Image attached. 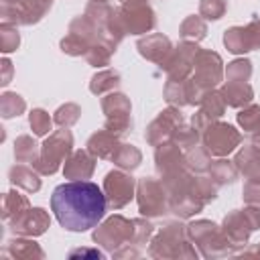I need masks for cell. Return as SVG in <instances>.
<instances>
[{
	"mask_svg": "<svg viewBox=\"0 0 260 260\" xmlns=\"http://www.w3.org/2000/svg\"><path fill=\"white\" fill-rule=\"evenodd\" d=\"M106 193L91 181H71L55 187L51 211L61 228L69 232H87L98 225L106 213Z\"/></svg>",
	"mask_w": 260,
	"mask_h": 260,
	"instance_id": "1",
	"label": "cell"
},
{
	"mask_svg": "<svg viewBox=\"0 0 260 260\" xmlns=\"http://www.w3.org/2000/svg\"><path fill=\"white\" fill-rule=\"evenodd\" d=\"M71 146H73V136L67 128L53 132L45 140V144L41 148V154H39V160L32 167L43 175H53L61 167V162L69 156Z\"/></svg>",
	"mask_w": 260,
	"mask_h": 260,
	"instance_id": "2",
	"label": "cell"
},
{
	"mask_svg": "<svg viewBox=\"0 0 260 260\" xmlns=\"http://www.w3.org/2000/svg\"><path fill=\"white\" fill-rule=\"evenodd\" d=\"M120 22H122L124 32L140 35V32L154 28L156 18L144 0H128V2H124L122 10H120Z\"/></svg>",
	"mask_w": 260,
	"mask_h": 260,
	"instance_id": "3",
	"label": "cell"
},
{
	"mask_svg": "<svg viewBox=\"0 0 260 260\" xmlns=\"http://www.w3.org/2000/svg\"><path fill=\"white\" fill-rule=\"evenodd\" d=\"M102 108L106 112V130L114 134H124L130 130V102L124 93H110L102 100Z\"/></svg>",
	"mask_w": 260,
	"mask_h": 260,
	"instance_id": "4",
	"label": "cell"
},
{
	"mask_svg": "<svg viewBox=\"0 0 260 260\" xmlns=\"http://www.w3.org/2000/svg\"><path fill=\"white\" fill-rule=\"evenodd\" d=\"M203 142H205V148L209 154L225 156L240 144V134L230 124H221V122L213 124L211 122L203 132Z\"/></svg>",
	"mask_w": 260,
	"mask_h": 260,
	"instance_id": "5",
	"label": "cell"
},
{
	"mask_svg": "<svg viewBox=\"0 0 260 260\" xmlns=\"http://www.w3.org/2000/svg\"><path fill=\"white\" fill-rule=\"evenodd\" d=\"M193 67H195L193 81L201 91H209L213 85L221 81V59L217 53L197 51Z\"/></svg>",
	"mask_w": 260,
	"mask_h": 260,
	"instance_id": "6",
	"label": "cell"
},
{
	"mask_svg": "<svg viewBox=\"0 0 260 260\" xmlns=\"http://www.w3.org/2000/svg\"><path fill=\"white\" fill-rule=\"evenodd\" d=\"M223 43L232 53H246L260 47V20H252L248 26H234L225 30Z\"/></svg>",
	"mask_w": 260,
	"mask_h": 260,
	"instance_id": "7",
	"label": "cell"
},
{
	"mask_svg": "<svg viewBox=\"0 0 260 260\" xmlns=\"http://www.w3.org/2000/svg\"><path fill=\"white\" fill-rule=\"evenodd\" d=\"M104 191H106V197L108 201L114 205V207H122L126 205L132 195H134V179L126 173H120V171H112L108 173L106 177V183H104Z\"/></svg>",
	"mask_w": 260,
	"mask_h": 260,
	"instance_id": "8",
	"label": "cell"
},
{
	"mask_svg": "<svg viewBox=\"0 0 260 260\" xmlns=\"http://www.w3.org/2000/svg\"><path fill=\"white\" fill-rule=\"evenodd\" d=\"M165 191L154 179H142L138 183V203L140 211L148 215L165 213Z\"/></svg>",
	"mask_w": 260,
	"mask_h": 260,
	"instance_id": "9",
	"label": "cell"
},
{
	"mask_svg": "<svg viewBox=\"0 0 260 260\" xmlns=\"http://www.w3.org/2000/svg\"><path fill=\"white\" fill-rule=\"evenodd\" d=\"M181 124H183V120H181V114L177 112V110H165V112H160V116L150 124V128H148V132H146V138H148V142L150 144H165L173 134H175V130H179L181 128Z\"/></svg>",
	"mask_w": 260,
	"mask_h": 260,
	"instance_id": "10",
	"label": "cell"
},
{
	"mask_svg": "<svg viewBox=\"0 0 260 260\" xmlns=\"http://www.w3.org/2000/svg\"><path fill=\"white\" fill-rule=\"evenodd\" d=\"M10 225H12V232H18L24 236H39L49 225V215L41 207H32V209L28 207L22 215H18L14 221H10Z\"/></svg>",
	"mask_w": 260,
	"mask_h": 260,
	"instance_id": "11",
	"label": "cell"
},
{
	"mask_svg": "<svg viewBox=\"0 0 260 260\" xmlns=\"http://www.w3.org/2000/svg\"><path fill=\"white\" fill-rule=\"evenodd\" d=\"M138 51H140L142 57H146L154 63H160V65H165L169 61L171 53H173L171 51V41L162 35H150V37L142 39L138 43Z\"/></svg>",
	"mask_w": 260,
	"mask_h": 260,
	"instance_id": "12",
	"label": "cell"
},
{
	"mask_svg": "<svg viewBox=\"0 0 260 260\" xmlns=\"http://www.w3.org/2000/svg\"><path fill=\"white\" fill-rule=\"evenodd\" d=\"M120 148L118 144V138L114 132L110 130H102V132H95L89 140H87V150L100 158H114L116 150Z\"/></svg>",
	"mask_w": 260,
	"mask_h": 260,
	"instance_id": "13",
	"label": "cell"
},
{
	"mask_svg": "<svg viewBox=\"0 0 260 260\" xmlns=\"http://www.w3.org/2000/svg\"><path fill=\"white\" fill-rule=\"evenodd\" d=\"M91 152L89 150H75L71 154V158L65 162V177L69 179H87L91 173H93V158L89 156Z\"/></svg>",
	"mask_w": 260,
	"mask_h": 260,
	"instance_id": "14",
	"label": "cell"
},
{
	"mask_svg": "<svg viewBox=\"0 0 260 260\" xmlns=\"http://www.w3.org/2000/svg\"><path fill=\"white\" fill-rule=\"evenodd\" d=\"M219 93L223 102L234 108H240L252 102V87L248 85V81H228Z\"/></svg>",
	"mask_w": 260,
	"mask_h": 260,
	"instance_id": "15",
	"label": "cell"
},
{
	"mask_svg": "<svg viewBox=\"0 0 260 260\" xmlns=\"http://www.w3.org/2000/svg\"><path fill=\"white\" fill-rule=\"evenodd\" d=\"M8 177H10V183L16 185V187H22L24 191L28 193H35L41 189V179L37 177V173L24 165H14L10 171H8Z\"/></svg>",
	"mask_w": 260,
	"mask_h": 260,
	"instance_id": "16",
	"label": "cell"
},
{
	"mask_svg": "<svg viewBox=\"0 0 260 260\" xmlns=\"http://www.w3.org/2000/svg\"><path fill=\"white\" fill-rule=\"evenodd\" d=\"M2 217L10 223V221H14L18 215H22L26 209H28V201H26V197L24 195H20V193H16V191H8V193H4V201H2Z\"/></svg>",
	"mask_w": 260,
	"mask_h": 260,
	"instance_id": "17",
	"label": "cell"
},
{
	"mask_svg": "<svg viewBox=\"0 0 260 260\" xmlns=\"http://www.w3.org/2000/svg\"><path fill=\"white\" fill-rule=\"evenodd\" d=\"M14 158H16L18 162H30V165H35V162L39 160L37 142H35L30 136H26V134L18 136L16 142H14Z\"/></svg>",
	"mask_w": 260,
	"mask_h": 260,
	"instance_id": "18",
	"label": "cell"
},
{
	"mask_svg": "<svg viewBox=\"0 0 260 260\" xmlns=\"http://www.w3.org/2000/svg\"><path fill=\"white\" fill-rule=\"evenodd\" d=\"M140 158H142V154H140V150L136 146H132V144H120V148L116 150V154H114L112 160L118 167L132 171V169H136L140 165Z\"/></svg>",
	"mask_w": 260,
	"mask_h": 260,
	"instance_id": "19",
	"label": "cell"
},
{
	"mask_svg": "<svg viewBox=\"0 0 260 260\" xmlns=\"http://www.w3.org/2000/svg\"><path fill=\"white\" fill-rule=\"evenodd\" d=\"M26 108L24 100L18 95V93H10L6 91L0 100V112H2V118H14L18 114H22Z\"/></svg>",
	"mask_w": 260,
	"mask_h": 260,
	"instance_id": "20",
	"label": "cell"
},
{
	"mask_svg": "<svg viewBox=\"0 0 260 260\" xmlns=\"http://www.w3.org/2000/svg\"><path fill=\"white\" fill-rule=\"evenodd\" d=\"M205 32H207V26H205V22H203L199 16H189V18H185L183 24H181V37H183V39L199 41V39L205 37Z\"/></svg>",
	"mask_w": 260,
	"mask_h": 260,
	"instance_id": "21",
	"label": "cell"
},
{
	"mask_svg": "<svg viewBox=\"0 0 260 260\" xmlns=\"http://www.w3.org/2000/svg\"><path fill=\"white\" fill-rule=\"evenodd\" d=\"M120 83V75L116 73V71H112V69H108V71H102V73H98L93 79H91V85H89V89L93 91V93H104L106 89H114L116 85Z\"/></svg>",
	"mask_w": 260,
	"mask_h": 260,
	"instance_id": "22",
	"label": "cell"
},
{
	"mask_svg": "<svg viewBox=\"0 0 260 260\" xmlns=\"http://www.w3.org/2000/svg\"><path fill=\"white\" fill-rule=\"evenodd\" d=\"M238 122L246 132L260 130V106H250L238 114Z\"/></svg>",
	"mask_w": 260,
	"mask_h": 260,
	"instance_id": "23",
	"label": "cell"
},
{
	"mask_svg": "<svg viewBox=\"0 0 260 260\" xmlns=\"http://www.w3.org/2000/svg\"><path fill=\"white\" fill-rule=\"evenodd\" d=\"M28 122H30V128H32V132L37 134V136H43V134H47L49 130H51V118H49V114L45 112V110H41V108H37V110H32L30 114H28Z\"/></svg>",
	"mask_w": 260,
	"mask_h": 260,
	"instance_id": "24",
	"label": "cell"
},
{
	"mask_svg": "<svg viewBox=\"0 0 260 260\" xmlns=\"http://www.w3.org/2000/svg\"><path fill=\"white\" fill-rule=\"evenodd\" d=\"M225 8H228V2L225 0H201V4H199L201 16H205L209 20L221 18L223 12H225Z\"/></svg>",
	"mask_w": 260,
	"mask_h": 260,
	"instance_id": "25",
	"label": "cell"
},
{
	"mask_svg": "<svg viewBox=\"0 0 260 260\" xmlns=\"http://www.w3.org/2000/svg\"><path fill=\"white\" fill-rule=\"evenodd\" d=\"M250 73H252V67L248 59H238L228 65V81H248Z\"/></svg>",
	"mask_w": 260,
	"mask_h": 260,
	"instance_id": "26",
	"label": "cell"
},
{
	"mask_svg": "<svg viewBox=\"0 0 260 260\" xmlns=\"http://www.w3.org/2000/svg\"><path fill=\"white\" fill-rule=\"evenodd\" d=\"M211 177L217 181V183H232L236 179V169L232 167L230 160H217L211 165Z\"/></svg>",
	"mask_w": 260,
	"mask_h": 260,
	"instance_id": "27",
	"label": "cell"
},
{
	"mask_svg": "<svg viewBox=\"0 0 260 260\" xmlns=\"http://www.w3.org/2000/svg\"><path fill=\"white\" fill-rule=\"evenodd\" d=\"M0 37H2V53H12V51H16V47H18V43H20V37H18V32H16V28H12V24L10 22H2V26H0Z\"/></svg>",
	"mask_w": 260,
	"mask_h": 260,
	"instance_id": "28",
	"label": "cell"
},
{
	"mask_svg": "<svg viewBox=\"0 0 260 260\" xmlns=\"http://www.w3.org/2000/svg\"><path fill=\"white\" fill-rule=\"evenodd\" d=\"M77 118H79V108L75 104H65V106H61L55 112V122L59 126H65V128H69L71 124H75Z\"/></svg>",
	"mask_w": 260,
	"mask_h": 260,
	"instance_id": "29",
	"label": "cell"
},
{
	"mask_svg": "<svg viewBox=\"0 0 260 260\" xmlns=\"http://www.w3.org/2000/svg\"><path fill=\"white\" fill-rule=\"evenodd\" d=\"M2 65H4V77H2V81H0V83H2V85H8V83H10V71H12V63H10L8 59H4V61H2Z\"/></svg>",
	"mask_w": 260,
	"mask_h": 260,
	"instance_id": "30",
	"label": "cell"
},
{
	"mask_svg": "<svg viewBox=\"0 0 260 260\" xmlns=\"http://www.w3.org/2000/svg\"><path fill=\"white\" fill-rule=\"evenodd\" d=\"M95 2H104V0H95Z\"/></svg>",
	"mask_w": 260,
	"mask_h": 260,
	"instance_id": "31",
	"label": "cell"
},
{
	"mask_svg": "<svg viewBox=\"0 0 260 260\" xmlns=\"http://www.w3.org/2000/svg\"><path fill=\"white\" fill-rule=\"evenodd\" d=\"M122 2H128V0H122Z\"/></svg>",
	"mask_w": 260,
	"mask_h": 260,
	"instance_id": "32",
	"label": "cell"
}]
</instances>
